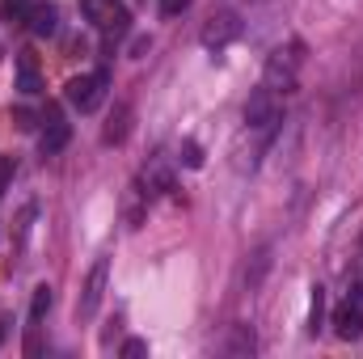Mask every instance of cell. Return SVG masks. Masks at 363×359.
Wrapping results in <instances>:
<instances>
[{"label": "cell", "mask_w": 363, "mask_h": 359, "mask_svg": "<svg viewBox=\"0 0 363 359\" xmlns=\"http://www.w3.org/2000/svg\"><path fill=\"white\" fill-rule=\"evenodd\" d=\"M304 47L300 43H291V47H279L271 60H267V72H262V85L271 93H291L296 89V81H300V55Z\"/></svg>", "instance_id": "cell-1"}, {"label": "cell", "mask_w": 363, "mask_h": 359, "mask_svg": "<svg viewBox=\"0 0 363 359\" xmlns=\"http://www.w3.org/2000/svg\"><path fill=\"white\" fill-rule=\"evenodd\" d=\"M64 93H68V101H72L81 114H93V110L106 101V93H110V72L97 68V72H85V77H72Z\"/></svg>", "instance_id": "cell-2"}, {"label": "cell", "mask_w": 363, "mask_h": 359, "mask_svg": "<svg viewBox=\"0 0 363 359\" xmlns=\"http://www.w3.org/2000/svg\"><path fill=\"white\" fill-rule=\"evenodd\" d=\"M81 9H85V17H89L110 43L127 34V21H131V17H127V9H123L118 0H81Z\"/></svg>", "instance_id": "cell-3"}, {"label": "cell", "mask_w": 363, "mask_h": 359, "mask_svg": "<svg viewBox=\"0 0 363 359\" xmlns=\"http://www.w3.org/2000/svg\"><path fill=\"white\" fill-rule=\"evenodd\" d=\"M283 118V106H279V93H271L267 85L262 89H254L250 97V106H245V123L254 127V131H271L274 123Z\"/></svg>", "instance_id": "cell-4"}, {"label": "cell", "mask_w": 363, "mask_h": 359, "mask_svg": "<svg viewBox=\"0 0 363 359\" xmlns=\"http://www.w3.org/2000/svg\"><path fill=\"white\" fill-rule=\"evenodd\" d=\"M106 279H110V258H97L81 287V300H77V317H93L101 309V296H106Z\"/></svg>", "instance_id": "cell-5"}, {"label": "cell", "mask_w": 363, "mask_h": 359, "mask_svg": "<svg viewBox=\"0 0 363 359\" xmlns=\"http://www.w3.org/2000/svg\"><path fill=\"white\" fill-rule=\"evenodd\" d=\"M140 186H144V194H148V199H152V194L174 190V170H169V157H165V153L148 157V165H144V174H140Z\"/></svg>", "instance_id": "cell-6"}, {"label": "cell", "mask_w": 363, "mask_h": 359, "mask_svg": "<svg viewBox=\"0 0 363 359\" xmlns=\"http://www.w3.org/2000/svg\"><path fill=\"white\" fill-rule=\"evenodd\" d=\"M237 34H241V21H237L233 13H220V17H211V21L203 26V47L220 51V47H228Z\"/></svg>", "instance_id": "cell-7"}, {"label": "cell", "mask_w": 363, "mask_h": 359, "mask_svg": "<svg viewBox=\"0 0 363 359\" xmlns=\"http://www.w3.org/2000/svg\"><path fill=\"white\" fill-rule=\"evenodd\" d=\"M127 136H131V101H114V110H110V118L101 127V144L106 148H118Z\"/></svg>", "instance_id": "cell-8"}, {"label": "cell", "mask_w": 363, "mask_h": 359, "mask_svg": "<svg viewBox=\"0 0 363 359\" xmlns=\"http://www.w3.org/2000/svg\"><path fill=\"white\" fill-rule=\"evenodd\" d=\"M43 123H47V127H43V140H38V144H43V157H55L60 148H68L72 127L60 118V110H47V114H43Z\"/></svg>", "instance_id": "cell-9"}, {"label": "cell", "mask_w": 363, "mask_h": 359, "mask_svg": "<svg viewBox=\"0 0 363 359\" xmlns=\"http://www.w3.org/2000/svg\"><path fill=\"white\" fill-rule=\"evenodd\" d=\"M334 334H338V338H347V343H355V338L363 334V304H359V296L334 309Z\"/></svg>", "instance_id": "cell-10"}, {"label": "cell", "mask_w": 363, "mask_h": 359, "mask_svg": "<svg viewBox=\"0 0 363 359\" xmlns=\"http://www.w3.org/2000/svg\"><path fill=\"white\" fill-rule=\"evenodd\" d=\"M144 211H148V194H144L140 182H131L127 194H123V220H127V228H140L144 224Z\"/></svg>", "instance_id": "cell-11"}, {"label": "cell", "mask_w": 363, "mask_h": 359, "mask_svg": "<svg viewBox=\"0 0 363 359\" xmlns=\"http://www.w3.org/2000/svg\"><path fill=\"white\" fill-rule=\"evenodd\" d=\"M26 21H30V30H34L38 38H51V34L60 30V13H55V4H34Z\"/></svg>", "instance_id": "cell-12"}, {"label": "cell", "mask_w": 363, "mask_h": 359, "mask_svg": "<svg viewBox=\"0 0 363 359\" xmlns=\"http://www.w3.org/2000/svg\"><path fill=\"white\" fill-rule=\"evenodd\" d=\"M220 351H224V355H254V351H258V338H254L250 326H233Z\"/></svg>", "instance_id": "cell-13"}, {"label": "cell", "mask_w": 363, "mask_h": 359, "mask_svg": "<svg viewBox=\"0 0 363 359\" xmlns=\"http://www.w3.org/2000/svg\"><path fill=\"white\" fill-rule=\"evenodd\" d=\"M51 300H55V296H51V287H47V283H38V287H34V300H30V330H38V326H43V317L51 313Z\"/></svg>", "instance_id": "cell-14"}, {"label": "cell", "mask_w": 363, "mask_h": 359, "mask_svg": "<svg viewBox=\"0 0 363 359\" xmlns=\"http://www.w3.org/2000/svg\"><path fill=\"white\" fill-rule=\"evenodd\" d=\"M17 72H21V77H17V89L26 93V97H34V93L43 89L38 68H34V60H30V55H21V60H17Z\"/></svg>", "instance_id": "cell-15"}, {"label": "cell", "mask_w": 363, "mask_h": 359, "mask_svg": "<svg viewBox=\"0 0 363 359\" xmlns=\"http://www.w3.org/2000/svg\"><path fill=\"white\" fill-rule=\"evenodd\" d=\"M267 270H271V245H262V250L254 254V267H245V283H250V287H258Z\"/></svg>", "instance_id": "cell-16"}, {"label": "cell", "mask_w": 363, "mask_h": 359, "mask_svg": "<svg viewBox=\"0 0 363 359\" xmlns=\"http://www.w3.org/2000/svg\"><path fill=\"white\" fill-rule=\"evenodd\" d=\"M30 9H34L30 0H4V4H0V17H4V21H26Z\"/></svg>", "instance_id": "cell-17"}, {"label": "cell", "mask_w": 363, "mask_h": 359, "mask_svg": "<svg viewBox=\"0 0 363 359\" xmlns=\"http://www.w3.org/2000/svg\"><path fill=\"white\" fill-rule=\"evenodd\" d=\"M321 317H325V292H321V287H313V326H308L313 334L321 330Z\"/></svg>", "instance_id": "cell-18"}, {"label": "cell", "mask_w": 363, "mask_h": 359, "mask_svg": "<svg viewBox=\"0 0 363 359\" xmlns=\"http://www.w3.org/2000/svg\"><path fill=\"white\" fill-rule=\"evenodd\" d=\"M182 161H186L190 170H199V165H203V148H199L194 140H186V144H182Z\"/></svg>", "instance_id": "cell-19"}, {"label": "cell", "mask_w": 363, "mask_h": 359, "mask_svg": "<svg viewBox=\"0 0 363 359\" xmlns=\"http://www.w3.org/2000/svg\"><path fill=\"white\" fill-rule=\"evenodd\" d=\"M194 0H161V17H178V13H186Z\"/></svg>", "instance_id": "cell-20"}, {"label": "cell", "mask_w": 363, "mask_h": 359, "mask_svg": "<svg viewBox=\"0 0 363 359\" xmlns=\"http://www.w3.org/2000/svg\"><path fill=\"white\" fill-rule=\"evenodd\" d=\"M13 123H17V131H34V114H30L26 106H17V110H13Z\"/></svg>", "instance_id": "cell-21"}, {"label": "cell", "mask_w": 363, "mask_h": 359, "mask_svg": "<svg viewBox=\"0 0 363 359\" xmlns=\"http://www.w3.org/2000/svg\"><path fill=\"white\" fill-rule=\"evenodd\" d=\"M123 355H127V359L148 355V343H144V338H131V343H123Z\"/></svg>", "instance_id": "cell-22"}, {"label": "cell", "mask_w": 363, "mask_h": 359, "mask_svg": "<svg viewBox=\"0 0 363 359\" xmlns=\"http://www.w3.org/2000/svg\"><path fill=\"white\" fill-rule=\"evenodd\" d=\"M9 178H13V161H9V157H0V190L9 186Z\"/></svg>", "instance_id": "cell-23"}, {"label": "cell", "mask_w": 363, "mask_h": 359, "mask_svg": "<svg viewBox=\"0 0 363 359\" xmlns=\"http://www.w3.org/2000/svg\"><path fill=\"white\" fill-rule=\"evenodd\" d=\"M144 51H148V38H135V43H131V55H135V60H140V55H144Z\"/></svg>", "instance_id": "cell-24"}, {"label": "cell", "mask_w": 363, "mask_h": 359, "mask_svg": "<svg viewBox=\"0 0 363 359\" xmlns=\"http://www.w3.org/2000/svg\"><path fill=\"white\" fill-rule=\"evenodd\" d=\"M0 343H4V330H0Z\"/></svg>", "instance_id": "cell-25"}, {"label": "cell", "mask_w": 363, "mask_h": 359, "mask_svg": "<svg viewBox=\"0 0 363 359\" xmlns=\"http://www.w3.org/2000/svg\"><path fill=\"white\" fill-rule=\"evenodd\" d=\"M254 4H258V0H254Z\"/></svg>", "instance_id": "cell-26"}]
</instances>
